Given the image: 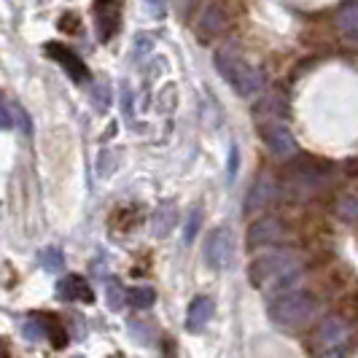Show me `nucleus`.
Masks as SVG:
<instances>
[{
  "label": "nucleus",
  "instance_id": "nucleus-16",
  "mask_svg": "<svg viewBox=\"0 0 358 358\" xmlns=\"http://www.w3.org/2000/svg\"><path fill=\"white\" fill-rule=\"evenodd\" d=\"M337 24H340L342 33H348L353 41H358V6H348V8H342L340 17H337Z\"/></svg>",
  "mask_w": 358,
  "mask_h": 358
},
{
  "label": "nucleus",
  "instance_id": "nucleus-18",
  "mask_svg": "<svg viewBox=\"0 0 358 358\" xmlns=\"http://www.w3.org/2000/svg\"><path fill=\"white\" fill-rule=\"evenodd\" d=\"M106 296H108V305L113 307V310H119L122 307V302L127 299V291L122 286H119V280H108L106 283Z\"/></svg>",
  "mask_w": 358,
  "mask_h": 358
},
{
  "label": "nucleus",
  "instance_id": "nucleus-1",
  "mask_svg": "<svg viewBox=\"0 0 358 358\" xmlns=\"http://www.w3.org/2000/svg\"><path fill=\"white\" fill-rule=\"evenodd\" d=\"M299 278V259L294 251L269 253L251 264V283L262 291H283Z\"/></svg>",
  "mask_w": 358,
  "mask_h": 358
},
{
  "label": "nucleus",
  "instance_id": "nucleus-8",
  "mask_svg": "<svg viewBox=\"0 0 358 358\" xmlns=\"http://www.w3.org/2000/svg\"><path fill=\"white\" fill-rule=\"evenodd\" d=\"M46 54L54 57L57 65L65 68V73L71 76L76 84H87V81H90V71H87L84 59H81L76 52H71L68 46H62V43H46Z\"/></svg>",
  "mask_w": 358,
  "mask_h": 358
},
{
  "label": "nucleus",
  "instance_id": "nucleus-5",
  "mask_svg": "<svg viewBox=\"0 0 358 358\" xmlns=\"http://www.w3.org/2000/svg\"><path fill=\"white\" fill-rule=\"evenodd\" d=\"M24 337L30 342H41V340H49L54 348H62L65 345V329L62 323L57 321L54 315H30L24 321Z\"/></svg>",
  "mask_w": 358,
  "mask_h": 358
},
{
  "label": "nucleus",
  "instance_id": "nucleus-14",
  "mask_svg": "<svg viewBox=\"0 0 358 358\" xmlns=\"http://www.w3.org/2000/svg\"><path fill=\"white\" fill-rule=\"evenodd\" d=\"M318 340L323 345H337V342L348 340V326L340 318H326L321 323V331H318Z\"/></svg>",
  "mask_w": 358,
  "mask_h": 358
},
{
  "label": "nucleus",
  "instance_id": "nucleus-22",
  "mask_svg": "<svg viewBox=\"0 0 358 358\" xmlns=\"http://www.w3.org/2000/svg\"><path fill=\"white\" fill-rule=\"evenodd\" d=\"M59 30L62 33H76L78 30V17L76 14H65V17L59 19Z\"/></svg>",
  "mask_w": 358,
  "mask_h": 358
},
{
  "label": "nucleus",
  "instance_id": "nucleus-4",
  "mask_svg": "<svg viewBox=\"0 0 358 358\" xmlns=\"http://www.w3.org/2000/svg\"><path fill=\"white\" fill-rule=\"evenodd\" d=\"M205 262L213 269H229L234 262V234L229 227H218L208 237L205 245Z\"/></svg>",
  "mask_w": 358,
  "mask_h": 358
},
{
  "label": "nucleus",
  "instance_id": "nucleus-9",
  "mask_svg": "<svg viewBox=\"0 0 358 358\" xmlns=\"http://www.w3.org/2000/svg\"><path fill=\"white\" fill-rule=\"evenodd\" d=\"M286 240V227L278 218H259L248 232V245L251 248H264V245H278Z\"/></svg>",
  "mask_w": 358,
  "mask_h": 358
},
{
  "label": "nucleus",
  "instance_id": "nucleus-7",
  "mask_svg": "<svg viewBox=\"0 0 358 358\" xmlns=\"http://www.w3.org/2000/svg\"><path fill=\"white\" fill-rule=\"evenodd\" d=\"M94 24L100 41H110L122 27V3L119 0H94Z\"/></svg>",
  "mask_w": 358,
  "mask_h": 358
},
{
  "label": "nucleus",
  "instance_id": "nucleus-17",
  "mask_svg": "<svg viewBox=\"0 0 358 358\" xmlns=\"http://www.w3.org/2000/svg\"><path fill=\"white\" fill-rule=\"evenodd\" d=\"M173 224H176V210L173 208H159L157 215H154V234L157 237H164V234L173 229Z\"/></svg>",
  "mask_w": 358,
  "mask_h": 358
},
{
  "label": "nucleus",
  "instance_id": "nucleus-10",
  "mask_svg": "<svg viewBox=\"0 0 358 358\" xmlns=\"http://www.w3.org/2000/svg\"><path fill=\"white\" fill-rule=\"evenodd\" d=\"M227 22H229V17L218 3L205 6V11L197 17V38L199 41H210V38L221 36L227 30Z\"/></svg>",
  "mask_w": 358,
  "mask_h": 358
},
{
  "label": "nucleus",
  "instance_id": "nucleus-3",
  "mask_svg": "<svg viewBox=\"0 0 358 358\" xmlns=\"http://www.w3.org/2000/svg\"><path fill=\"white\" fill-rule=\"evenodd\" d=\"M215 68L221 71V76H224V78H227L243 97H256L259 92L264 90V71L256 68V65L243 62V59L234 57V54L218 52V57H215Z\"/></svg>",
  "mask_w": 358,
  "mask_h": 358
},
{
  "label": "nucleus",
  "instance_id": "nucleus-13",
  "mask_svg": "<svg viewBox=\"0 0 358 358\" xmlns=\"http://www.w3.org/2000/svg\"><path fill=\"white\" fill-rule=\"evenodd\" d=\"M215 313V305L210 296H197L192 305H189V313H186V329L189 331H202Z\"/></svg>",
  "mask_w": 358,
  "mask_h": 358
},
{
  "label": "nucleus",
  "instance_id": "nucleus-11",
  "mask_svg": "<svg viewBox=\"0 0 358 358\" xmlns=\"http://www.w3.org/2000/svg\"><path fill=\"white\" fill-rule=\"evenodd\" d=\"M278 192V183L272 180V176L262 173L259 178L253 180V186L248 189V197H245V213H256V210H264L272 197Z\"/></svg>",
  "mask_w": 358,
  "mask_h": 358
},
{
  "label": "nucleus",
  "instance_id": "nucleus-2",
  "mask_svg": "<svg viewBox=\"0 0 358 358\" xmlns=\"http://www.w3.org/2000/svg\"><path fill=\"white\" fill-rule=\"evenodd\" d=\"M269 315L280 329L299 331L315 318V299L302 291H280L269 305Z\"/></svg>",
  "mask_w": 358,
  "mask_h": 358
},
{
  "label": "nucleus",
  "instance_id": "nucleus-20",
  "mask_svg": "<svg viewBox=\"0 0 358 358\" xmlns=\"http://www.w3.org/2000/svg\"><path fill=\"white\" fill-rule=\"evenodd\" d=\"M199 227H202V210H199V208H194V210H192V215H189V221H186V232H183V240H186V243H192V240L197 237Z\"/></svg>",
  "mask_w": 358,
  "mask_h": 358
},
{
  "label": "nucleus",
  "instance_id": "nucleus-15",
  "mask_svg": "<svg viewBox=\"0 0 358 358\" xmlns=\"http://www.w3.org/2000/svg\"><path fill=\"white\" fill-rule=\"evenodd\" d=\"M154 299H157L154 288H148V286H132V288H127V302L135 307V310H148V307L154 305Z\"/></svg>",
  "mask_w": 358,
  "mask_h": 358
},
{
  "label": "nucleus",
  "instance_id": "nucleus-23",
  "mask_svg": "<svg viewBox=\"0 0 358 358\" xmlns=\"http://www.w3.org/2000/svg\"><path fill=\"white\" fill-rule=\"evenodd\" d=\"M145 3H148V6H154L157 11H162V6H164V0H145Z\"/></svg>",
  "mask_w": 358,
  "mask_h": 358
},
{
  "label": "nucleus",
  "instance_id": "nucleus-24",
  "mask_svg": "<svg viewBox=\"0 0 358 358\" xmlns=\"http://www.w3.org/2000/svg\"><path fill=\"white\" fill-rule=\"evenodd\" d=\"M3 353H6V350H3V348H0V356H3Z\"/></svg>",
  "mask_w": 358,
  "mask_h": 358
},
{
  "label": "nucleus",
  "instance_id": "nucleus-19",
  "mask_svg": "<svg viewBox=\"0 0 358 358\" xmlns=\"http://www.w3.org/2000/svg\"><path fill=\"white\" fill-rule=\"evenodd\" d=\"M41 264L46 269H52V272H59V269H62V251H59V248H46V251H41Z\"/></svg>",
  "mask_w": 358,
  "mask_h": 358
},
{
  "label": "nucleus",
  "instance_id": "nucleus-12",
  "mask_svg": "<svg viewBox=\"0 0 358 358\" xmlns=\"http://www.w3.org/2000/svg\"><path fill=\"white\" fill-rule=\"evenodd\" d=\"M57 294H59V299H65V302H87V305L94 302V291H92V286L81 275H65V278L57 283Z\"/></svg>",
  "mask_w": 358,
  "mask_h": 358
},
{
  "label": "nucleus",
  "instance_id": "nucleus-21",
  "mask_svg": "<svg viewBox=\"0 0 358 358\" xmlns=\"http://www.w3.org/2000/svg\"><path fill=\"white\" fill-rule=\"evenodd\" d=\"M11 127H14V116H11V108H8L3 92H0V129H11Z\"/></svg>",
  "mask_w": 358,
  "mask_h": 358
},
{
  "label": "nucleus",
  "instance_id": "nucleus-6",
  "mask_svg": "<svg viewBox=\"0 0 358 358\" xmlns=\"http://www.w3.org/2000/svg\"><path fill=\"white\" fill-rule=\"evenodd\" d=\"M259 132H262V141L269 145V151H272L275 157L288 159V157L296 154V141H294V135L288 132V127L283 124V122H278V119L262 122Z\"/></svg>",
  "mask_w": 358,
  "mask_h": 358
}]
</instances>
